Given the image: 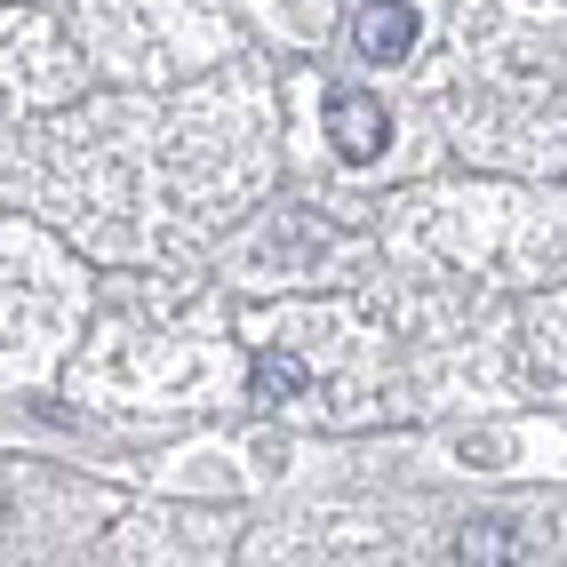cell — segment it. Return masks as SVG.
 Instances as JSON below:
<instances>
[{"label": "cell", "instance_id": "obj_1", "mask_svg": "<svg viewBox=\"0 0 567 567\" xmlns=\"http://www.w3.org/2000/svg\"><path fill=\"white\" fill-rule=\"evenodd\" d=\"M328 136H336V153H344L352 168H368V161H384L392 121H384V104H375L368 89H328Z\"/></svg>", "mask_w": 567, "mask_h": 567}, {"label": "cell", "instance_id": "obj_2", "mask_svg": "<svg viewBox=\"0 0 567 567\" xmlns=\"http://www.w3.org/2000/svg\"><path fill=\"white\" fill-rule=\"evenodd\" d=\"M415 41H424V17H415L408 0H368V9L352 17V49L368 64H408Z\"/></svg>", "mask_w": 567, "mask_h": 567}, {"label": "cell", "instance_id": "obj_3", "mask_svg": "<svg viewBox=\"0 0 567 567\" xmlns=\"http://www.w3.org/2000/svg\"><path fill=\"white\" fill-rule=\"evenodd\" d=\"M305 384H312V368L296 360V352H280V344H264V352L248 360V400H256V408H288Z\"/></svg>", "mask_w": 567, "mask_h": 567}, {"label": "cell", "instance_id": "obj_4", "mask_svg": "<svg viewBox=\"0 0 567 567\" xmlns=\"http://www.w3.org/2000/svg\"><path fill=\"white\" fill-rule=\"evenodd\" d=\"M456 567H519V536L504 519H472L456 536Z\"/></svg>", "mask_w": 567, "mask_h": 567}]
</instances>
